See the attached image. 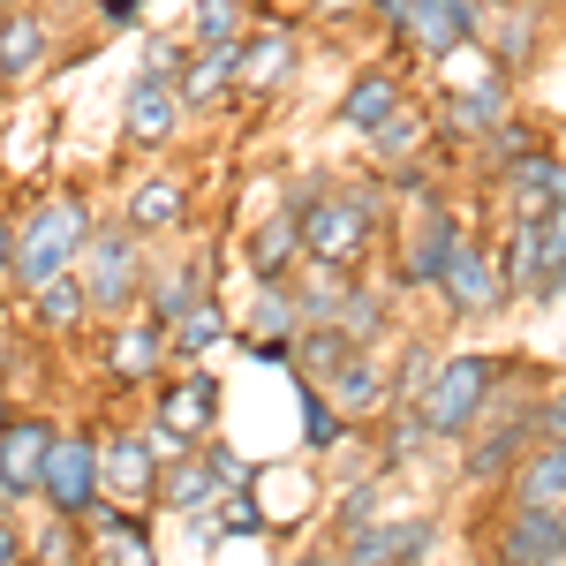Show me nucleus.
I'll return each mask as SVG.
<instances>
[{
    "label": "nucleus",
    "mask_w": 566,
    "mask_h": 566,
    "mask_svg": "<svg viewBox=\"0 0 566 566\" xmlns=\"http://www.w3.org/2000/svg\"><path fill=\"white\" fill-rule=\"evenodd\" d=\"M317 23H355V15H370V0H303Z\"/></svg>",
    "instance_id": "nucleus-48"
},
{
    "label": "nucleus",
    "mask_w": 566,
    "mask_h": 566,
    "mask_svg": "<svg viewBox=\"0 0 566 566\" xmlns=\"http://www.w3.org/2000/svg\"><path fill=\"white\" fill-rule=\"evenodd\" d=\"M303 264H310V242H303V219L287 212V205L242 234V272H250L258 287H280V280H295Z\"/></svg>",
    "instance_id": "nucleus-22"
},
{
    "label": "nucleus",
    "mask_w": 566,
    "mask_h": 566,
    "mask_svg": "<svg viewBox=\"0 0 566 566\" xmlns=\"http://www.w3.org/2000/svg\"><path fill=\"white\" fill-rule=\"evenodd\" d=\"M566 559V506H499L483 536V566H559Z\"/></svg>",
    "instance_id": "nucleus-14"
},
{
    "label": "nucleus",
    "mask_w": 566,
    "mask_h": 566,
    "mask_svg": "<svg viewBox=\"0 0 566 566\" xmlns=\"http://www.w3.org/2000/svg\"><path fill=\"white\" fill-rule=\"evenodd\" d=\"M499 197H506L514 219H544L566 197V159L544 144V151H528V159H514V167H499Z\"/></svg>",
    "instance_id": "nucleus-26"
},
{
    "label": "nucleus",
    "mask_w": 566,
    "mask_h": 566,
    "mask_svg": "<svg viewBox=\"0 0 566 566\" xmlns=\"http://www.w3.org/2000/svg\"><path fill=\"white\" fill-rule=\"evenodd\" d=\"M333 325L348 333L355 348H386V340H392V295H386V287H370V280L355 272L348 287H340V303H333Z\"/></svg>",
    "instance_id": "nucleus-32"
},
{
    "label": "nucleus",
    "mask_w": 566,
    "mask_h": 566,
    "mask_svg": "<svg viewBox=\"0 0 566 566\" xmlns=\"http://www.w3.org/2000/svg\"><path fill=\"white\" fill-rule=\"evenodd\" d=\"M189 205H197V181L181 175V167H144V175L122 181V205L114 212L129 219L144 242H167L189 227Z\"/></svg>",
    "instance_id": "nucleus-16"
},
{
    "label": "nucleus",
    "mask_w": 566,
    "mask_h": 566,
    "mask_svg": "<svg viewBox=\"0 0 566 566\" xmlns=\"http://www.w3.org/2000/svg\"><path fill=\"white\" fill-rule=\"evenodd\" d=\"M45 61H53V15H45L39 0H23V8L0 23V91L31 84Z\"/></svg>",
    "instance_id": "nucleus-25"
},
{
    "label": "nucleus",
    "mask_w": 566,
    "mask_h": 566,
    "mask_svg": "<svg viewBox=\"0 0 566 566\" xmlns=\"http://www.w3.org/2000/svg\"><path fill=\"white\" fill-rule=\"evenodd\" d=\"M136 69H151V76H181L189 69V39H159V31H144V61Z\"/></svg>",
    "instance_id": "nucleus-46"
},
{
    "label": "nucleus",
    "mask_w": 566,
    "mask_h": 566,
    "mask_svg": "<svg viewBox=\"0 0 566 566\" xmlns=\"http://www.w3.org/2000/svg\"><path fill=\"white\" fill-rule=\"evenodd\" d=\"M287 392H295V416H303V453H340L355 438V423L333 408V392L317 386V378H295L287 370Z\"/></svg>",
    "instance_id": "nucleus-34"
},
{
    "label": "nucleus",
    "mask_w": 566,
    "mask_h": 566,
    "mask_svg": "<svg viewBox=\"0 0 566 566\" xmlns=\"http://www.w3.org/2000/svg\"><path fill=\"white\" fill-rule=\"evenodd\" d=\"M197 453H205V461H212V476L227 483V491H242V483H258V469H250V461H242V453H234V446H227V438H205V446H197Z\"/></svg>",
    "instance_id": "nucleus-45"
},
{
    "label": "nucleus",
    "mask_w": 566,
    "mask_h": 566,
    "mask_svg": "<svg viewBox=\"0 0 566 566\" xmlns=\"http://www.w3.org/2000/svg\"><path fill=\"white\" fill-rule=\"evenodd\" d=\"M348 355H355V340L340 333V325H303V340H295V363H287V370L325 386V378H333V370H340Z\"/></svg>",
    "instance_id": "nucleus-41"
},
{
    "label": "nucleus",
    "mask_w": 566,
    "mask_h": 566,
    "mask_svg": "<svg viewBox=\"0 0 566 566\" xmlns=\"http://www.w3.org/2000/svg\"><path fill=\"white\" fill-rule=\"evenodd\" d=\"M84 552H91V566H167L159 514L151 506H114V499H98L84 514Z\"/></svg>",
    "instance_id": "nucleus-15"
},
{
    "label": "nucleus",
    "mask_w": 566,
    "mask_h": 566,
    "mask_svg": "<svg viewBox=\"0 0 566 566\" xmlns=\"http://www.w3.org/2000/svg\"><path fill=\"white\" fill-rule=\"evenodd\" d=\"M544 438L536 416H514V423H476V438L461 446V491H499V483L522 469V453Z\"/></svg>",
    "instance_id": "nucleus-17"
},
{
    "label": "nucleus",
    "mask_w": 566,
    "mask_h": 566,
    "mask_svg": "<svg viewBox=\"0 0 566 566\" xmlns=\"http://www.w3.org/2000/svg\"><path fill=\"white\" fill-rule=\"evenodd\" d=\"M144 416L167 423V431H181L189 446L219 438V370L212 363H181V370H167L159 386L144 392Z\"/></svg>",
    "instance_id": "nucleus-11"
},
{
    "label": "nucleus",
    "mask_w": 566,
    "mask_h": 566,
    "mask_svg": "<svg viewBox=\"0 0 566 566\" xmlns=\"http://www.w3.org/2000/svg\"><path fill=\"white\" fill-rule=\"evenodd\" d=\"M69 559H84V522L39 514L31 522V566H69Z\"/></svg>",
    "instance_id": "nucleus-42"
},
{
    "label": "nucleus",
    "mask_w": 566,
    "mask_h": 566,
    "mask_svg": "<svg viewBox=\"0 0 566 566\" xmlns=\"http://www.w3.org/2000/svg\"><path fill=\"white\" fill-rule=\"evenodd\" d=\"M438 363H446V355H438V340H423V333H408V340H400V348L386 355V378H392V408H400V400H416V408H423V392H431Z\"/></svg>",
    "instance_id": "nucleus-38"
},
{
    "label": "nucleus",
    "mask_w": 566,
    "mask_h": 566,
    "mask_svg": "<svg viewBox=\"0 0 566 566\" xmlns=\"http://www.w3.org/2000/svg\"><path fill=\"white\" fill-rule=\"evenodd\" d=\"M151 242L136 234L122 212H98V227H91L84 258H76V280H84L91 295V317L98 325H114V317H136L144 310V287H151Z\"/></svg>",
    "instance_id": "nucleus-3"
},
{
    "label": "nucleus",
    "mask_w": 566,
    "mask_h": 566,
    "mask_svg": "<svg viewBox=\"0 0 566 566\" xmlns=\"http://www.w3.org/2000/svg\"><path fill=\"white\" fill-rule=\"evenodd\" d=\"M408 106V76L392 69V61H363L348 84H340V106H333V122L348 136H370L378 122H392Z\"/></svg>",
    "instance_id": "nucleus-21"
},
{
    "label": "nucleus",
    "mask_w": 566,
    "mask_h": 566,
    "mask_svg": "<svg viewBox=\"0 0 566 566\" xmlns=\"http://www.w3.org/2000/svg\"><path fill=\"white\" fill-rule=\"evenodd\" d=\"M205 295H219L212 250H197V258H159V264H151V287H144V317H159V325L175 333Z\"/></svg>",
    "instance_id": "nucleus-19"
},
{
    "label": "nucleus",
    "mask_w": 566,
    "mask_h": 566,
    "mask_svg": "<svg viewBox=\"0 0 566 566\" xmlns=\"http://www.w3.org/2000/svg\"><path fill=\"white\" fill-rule=\"evenodd\" d=\"M69 566H91V552H84V559H69Z\"/></svg>",
    "instance_id": "nucleus-54"
},
{
    "label": "nucleus",
    "mask_w": 566,
    "mask_h": 566,
    "mask_svg": "<svg viewBox=\"0 0 566 566\" xmlns=\"http://www.w3.org/2000/svg\"><path fill=\"white\" fill-rule=\"evenodd\" d=\"M242 333H264V340H303V310H295V280L280 287H258V303L234 317Z\"/></svg>",
    "instance_id": "nucleus-40"
},
{
    "label": "nucleus",
    "mask_w": 566,
    "mask_h": 566,
    "mask_svg": "<svg viewBox=\"0 0 566 566\" xmlns=\"http://www.w3.org/2000/svg\"><path fill=\"white\" fill-rule=\"evenodd\" d=\"M219 491H227V483L212 476L205 453L167 461V469H159V514H167V522H197V514H212V506H219Z\"/></svg>",
    "instance_id": "nucleus-31"
},
{
    "label": "nucleus",
    "mask_w": 566,
    "mask_h": 566,
    "mask_svg": "<svg viewBox=\"0 0 566 566\" xmlns=\"http://www.w3.org/2000/svg\"><path fill=\"white\" fill-rule=\"evenodd\" d=\"M15 317H23V333H31V340H69V333L98 325L76 272H61V280H45L39 295H23V303H15Z\"/></svg>",
    "instance_id": "nucleus-24"
},
{
    "label": "nucleus",
    "mask_w": 566,
    "mask_h": 566,
    "mask_svg": "<svg viewBox=\"0 0 566 566\" xmlns=\"http://www.w3.org/2000/svg\"><path fill=\"white\" fill-rule=\"evenodd\" d=\"M167 340H175V363H205L212 348H234V317H227V303H219V295H205V303L189 310Z\"/></svg>",
    "instance_id": "nucleus-37"
},
{
    "label": "nucleus",
    "mask_w": 566,
    "mask_h": 566,
    "mask_svg": "<svg viewBox=\"0 0 566 566\" xmlns=\"http://www.w3.org/2000/svg\"><path fill=\"white\" fill-rule=\"evenodd\" d=\"M98 499H106V476H98V423H84V416H61V438H53L45 476H39V514L84 522Z\"/></svg>",
    "instance_id": "nucleus-5"
},
{
    "label": "nucleus",
    "mask_w": 566,
    "mask_h": 566,
    "mask_svg": "<svg viewBox=\"0 0 566 566\" xmlns=\"http://www.w3.org/2000/svg\"><path fill=\"white\" fill-rule=\"evenodd\" d=\"M431 536H438L431 514H378L370 528H355L340 552H348V566H423Z\"/></svg>",
    "instance_id": "nucleus-20"
},
{
    "label": "nucleus",
    "mask_w": 566,
    "mask_h": 566,
    "mask_svg": "<svg viewBox=\"0 0 566 566\" xmlns=\"http://www.w3.org/2000/svg\"><path fill=\"white\" fill-rule=\"evenodd\" d=\"M167 355H175L167 325L136 310V317H114V325H106V340H98V378H106V392H151L167 378Z\"/></svg>",
    "instance_id": "nucleus-9"
},
{
    "label": "nucleus",
    "mask_w": 566,
    "mask_h": 566,
    "mask_svg": "<svg viewBox=\"0 0 566 566\" xmlns=\"http://www.w3.org/2000/svg\"><path fill=\"white\" fill-rule=\"evenodd\" d=\"M159 453H151V438L136 416H106L98 423V476H106V499L114 506H151L159 514Z\"/></svg>",
    "instance_id": "nucleus-8"
},
{
    "label": "nucleus",
    "mask_w": 566,
    "mask_h": 566,
    "mask_svg": "<svg viewBox=\"0 0 566 566\" xmlns=\"http://www.w3.org/2000/svg\"><path fill=\"white\" fill-rule=\"evenodd\" d=\"M91 227H98V205H91L84 181H53V189H31L23 197V212H15V303L23 295H39L45 280H61V272H76L84 258Z\"/></svg>",
    "instance_id": "nucleus-1"
},
{
    "label": "nucleus",
    "mask_w": 566,
    "mask_h": 566,
    "mask_svg": "<svg viewBox=\"0 0 566 566\" xmlns=\"http://www.w3.org/2000/svg\"><path fill=\"white\" fill-rule=\"evenodd\" d=\"M325 392H333V408L348 416V423H370V416H386L392 408V378H386V355L378 348H355L333 378H325Z\"/></svg>",
    "instance_id": "nucleus-27"
},
{
    "label": "nucleus",
    "mask_w": 566,
    "mask_h": 566,
    "mask_svg": "<svg viewBox=\"0 0 566 566\" xmlns=\"http://www.w3.org/2000/svg\"><path fill=\"white\" fill-rule=\"evenodd\" d=\"M438 303H446V317H499V310L514 303L506 295V272H499V250L483 242V234H461L453 242V258H446V280H438Z\"/></svg>",
    "instance_id": "nucleus-12"
},
{
    "label": "nucleus",
    "mask_w": 566,
    "mask_h": 566,
    "mask_svg": "<svg viewBox=\"0 0 566 566\" xmlns=\"http://www.w3.org/2000/svg\"><path fill=\"white\" fill-rule=\"evenodd\" d=\"M536 39H544V0H491L483 8V31L476 45L499 61V69H536Z\"/></svg>",
    "instance_id": "nucleus-23"
},
{
    "label": "nucleus",
    "mask_w": 566,
    "mask_h": 566,
    "mask_svg": "<svg viewBox=\"0 0 566 566\" xmlns=\"http://www.w3.org/2000/svg\"><path fill=\"white\" fill-rule=\"evenodd\" d=\"M483 31V8L476 0H408L400 23H392V45H408L423 69H446L453 53H469Z\"/></svg>",
    "instance_id": "nucleus-10"
},
{
    "label": "nucleus",
    "mask_w": 566,
    "mask_h": 566,
    "mask_svg": "<svg viewBox=\"0 0 566 566\" xmlns=\"http://www.w3.org/2000/svg\"><path fill=\"white\" fill-rule=\"evenodd\" d=\"M431 416L416 408V400H400V408H386L378 416V446H370V469H386V476H400V469H416L423 453H431Z\"/></svg>",
    "instance_id": "nucleus-30"
},
{
    "label": "nucleus",
    "mask_w": 566,
    "mask_h": 566,
    "mask_svg": "<svg viewBox=\"0 0 566 566\" xmlns=\"http://www.w3.org/2000/svg\"><path fill=\"white\" fill-rule=\"evenodd\" d=\"M0 280H15V212L0 205Z\"/></svg>",
    "instance_id": "nucleus-50"
},
{
    "label": "nucleus",
    "mask_w": 566,
    "mask_h": 566,
    "mask_svg": "<svg viewBox=\"0 0 566 566\" xmlns=\"http://www.w3.org/2000/svg\"><path fill=\"white\" fill-rule=\"evenodd\" d=\"M84 8H91V31H106V39L151 23V0H84Z\"/></svg>",
    "instance_id": "nucleus-44"
},
{
    "label": "nucleus",
    "mask_w": 566,
    "mask_h": 566,
    "mask_svg": "<svg viewBox=\"0 0 566 566\" xmlns=\"http://www.w3.org/2000/svg\"><path fill=\"white\" fill-rule=\"evenodd\" d=\"M461 205L453 197H431V205H408V227H400V250H392V295H438L446 280V258L461 242Z\"/></svg>",
    "instance_id": "nucleus-6"
},
{
    "label": "nucleus",
    "mask_w": 566,
    "mask_h": 566,
    "mask_svg": "<svg viewBox=\"0 0 566 566\" xmlns=\"http://www.w3.org/2000/svg\"><path fill=\"white\" fill-rule=\"evenodd\" d=\"M491 386H499V355L483 348H453L438 363L431 392H423V416H431V438L438 446H469L483 423V408H491Z\"/></svg>",
    "instance_id": "nucleus-4"
},
{
    "label": "nucleus",
    "mask_w": 566,
    "mask_h": 566,
    "mask_svg": "<svg viewBox=\"0 0 566 566\" xmlns=\"http://www.w3.org/2000/svg\"><path fill=\"white\" fill-rule=\"evenodd\" d=\"M400 8H408V0H370V15H378L386 31H392V23H400Z\"/></svg>",
    "instance_id": "nucleus-51"
},
{
    "label": "nucleus",
    "mask_w": 566,
    "mask_h": 566,
    "mask_svg": "<svg viewBox=\"0 0 566 566\" xmlns=\"http://www.w3.org/2000/svg\"><path fill=\"white\" fill-rule=\"evenodd\" d=\"M15 8H23V0H0V23H8V15H15Z\"/></svg>",
    "instance_id": "nucleus-53"
},
{
    "label": "nucleus",
    "mask_w": 566,
    "mask_h": 566,
    "mask_svg": "<svg viewBox=\"0 0 566 566\" xmlns=\"http://www.w3.org/2000/svg\"><path fill=\"white\" fill-rule=\"evenodd\" d=\"M303 69V31L280 23V15H258V31L242 39V98H280Z\"/></svg>",
    "instance_id": "nucleus-18"
},
{
    "label": "nucleus",
    "mask_w": 566,
    "mask_h": 566,
    "mask_svg": "<svg viewBox=\"0 0 566 566\" xmlns=\"http://www.w3.org/2000/svg\"><path fill=\"white\" fill-rule=\"evenodd\" d=\"M181 129H189L181 76H151V69H136L129 84H122V144H129V151H167Z\"/></svg>",
    "instance_id": "nucleus-13"
},
{
    "label": "nucleus",
    "mask_w": 566,
    "mask_h": 566,
    "mask_svg": "<svg viewBox=\"0 0 566 566\" xmlns=\"http://www.w3.org/2000/svg\"><path fill=\"white\" fill-rule=\"evenodd\" d=\"M258 0H189V31L181 39L189 45H234V39H250L258 31Z\"/></svg>",
    "instance_id": "nucleus-36"
},
{
    "label": "nucleus",
    "mask_w": 566,
    "mask_h": 566,
    "mask_svg": "<svg viewBox=\"0 0 566 566\" xmlns=\"http://www.w3.org/2000/svg\"><path fill=\"white\" fill-rule=\"evenodd\" d=\"M476 8H491V0H476Z\"/></svg>",
    "instance_id": "nucleus-55"
},
{
    "label": "nucleus",
    "mask_w": 566,
    "mask_h": 566,
    "mask_svg": "<svg viewBox=\"0 0 566 566\" xmlns=\"http://www.w3.org/2000/svg\"><path fill=\"white\" fill-rule=\"evenodd\" d=\"M528 151H544V129H536V122H522V114H514V122H499V129L483 136L491 175H499V167H514V159H528Z\"/></svg>",
    "instance_id": "nucleus-43"
},
{
    "label": "nucleus",
    "mask_w": 566,
    "mask_h": 566,
    "mask_svg": "<svg viewBox=\"0 0 566 566\" xmlns=\"http://www.w3.org/2000/svg\"><path fill=\"white\" fill-rule=\"evenodd\" d=\"M438 136V114L423 106V98H408L392 122H378V129L363 136V151L378 159V167H408V159H423V144Z\"/></svg>",
    "instance_id": "nucleus-33"
},
{
    "label": "nucleus",
    "mask_w": 566,
    "mask_h": 566,
    "mask_svg": "<svg viewBox=\"0 0 566 566\" xmlns=\"http://www.w3.org/2000/svg\"><path fill=\"white\" fill-rule=\"evenodd\" d=\"M53 438H61V416H45V408L8 416V431H0V514H39V476Z\"/></svg>",
    "instance_id": "nucleus-7"
},
{
    "label": "nucleus",
    "mask_w": 566,
    "mask_h": 566,
    "mask_svg": "<svg viewBox=\"0 0 566 566\" xmlns=\"http://www.w3.org/2000/svg\"><path fill=\"white\" fill-rule=\"evenodd\" d=\"M8 325H15V287L0 280V333H8Z\"/></svg>",
    "instance_id": "nucleus-52"
},
{
    "label": "nucleus",
    "mask_w": 566,
    "mask_h": 566,
    "mask_svg": "<svg viewBox=\"0 0 566 566\" xmlns=\"http://www.w3.org/2000/svg\"><path fill=\"white\" fill-rule=\"evenodd\" d=\"M23 566H31V559H23Z\"/></svg>",
    "instance_id": "nucleus-56"
},
{
    "label": "nucleus",
    "mask_w": 566,
    "mask_h": 566,
    "mask_svg": "<svg viewBox=\"0 0 566 566\" xmlns=\"http://www.w3.org/2000/svg\"><path fill=\"white\" fill-rule=\"evenodd\" d=\"M227 91H242V39L234 45H189V69H181L189 114H212Z\"/></svg>",
    "instance_id": "nucleus-29"
},
{
    "label": "nucleus",
    "mask_w": 566,
    "mask_h": 566,
    "mask_svg": "<svg viewBox=\"0 0 566 566\" xmlns=\"http://www.w3.org/2000/svg\"><path fill=\"white\" fill-rule=\"evenodd\" d=\"M386 234V197H378V175H348L325 181V197L303 212V242L310 264H333V272H363L370 250Z\"/></svg>",
    "instance_id": "nucleus-2"
},
{
    "label": "nucleus",
    "mask_w": 566,
    "mask_h": 566,
    "mask_svg": "<svg viewBox=\"0 0 566 566\" xmlns=\"http://www.w3.org/2000/svg\"><path fill=\"white\" fill-rule=\"evenodd\" d=\"M559 566H566V559H559Z\"/></svg>",
    "instance_id": "nucleus-57"
},
{
    "label": "nucleus",
    "mask_w": 566,
    "mask_h": 566,
    "mask_svg": "<svg viewBox=\"0 0 566 566\" xmlns=\"http://www.w3.org/2000/svg\"><path fill=\"white\" fill-rule=\"evenodd\" d=\"M280 566H348V552L340 544H310V552H295V559H280Z\"/></svg>",
    "instance_id": "nucleus-49"
},
{
    "label": "nucleus",
    "mask_w": 566,
    "mask_h": 566,
    "mask_svg": "<svg viewBox=\"0 0 566 566\" xmlns=\"http://www.w3.org/2000/svg\"><path fill=\"white\" fill-rule=\"evenodd\" d=\"M499 491H506V506H566V438H536Z\"/></svg>",
    "instance_id": "nucleus-28"
},
{
    "label": "nucleus",
    "mask_w": 566,
    "mask_h": 566,
    "mask_svg": "<svg viewBox=\"0 0 566 566\" xmlns=\"http://www.w3.org/2000/svg\"><path fill=\"white\" fill-rule=\"evenodd\" d=\"M205 522L219 528V544H264V536H272V514H264L258 483H242V491H219V506L205 514Z\"/></svg>",
    "instance_id": "nucleus-39"
},
{
    "label": "nucleus",
    "mask_w": 566,
    "mask_h": 566,
    "mask_svg": "<svg viewBox=\"0 0 566 566\" xmlns=\"http://www.w3.org/2000/svg\"><path fill=\"white\" fill-rule=\"evenodd\" d=\"M536 423H544V438H566V378H552V386H544V400H536Z\"/></svg>",
    "instance_id": "nucleus-47"
},
{
    "label": "nucleus",
    "mask_w": 566,
    "mask_h": 566,
    "mask_svg": "<svg viewBox=\"0 0 566 566\" xmlns=\"http://www.w3.org/2000/svg\"><path fill=\"white\" fill-rule=\"evenodd\" d=\"M386 491H392L386 469H363L355 483H340V491H333V522H325V544H348L355 528L378 522V514H386Z\"/></svg>",
    "instance_id": "nucleus-35"
}]
</instances>
